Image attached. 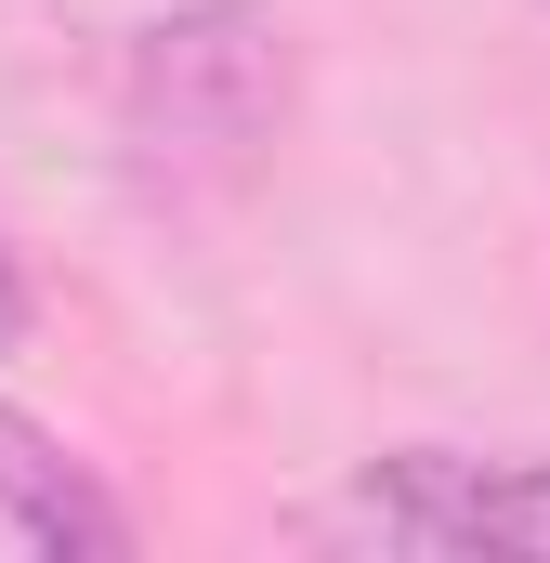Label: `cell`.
Returning <instances> with one entry per match:
<instances>
[{
	"instance_id": "cell-4",
	"label": "cell",
	"mask_w": 550,
	"mask_h": 563,
	"mask_svg": "<svg viewBox=\"0 0 550 563\" xmlns=\"http://www.w3.org/2000/svg\"><path fill=\"white\" fill-rule=\"evenodd\" d=\"M26 341V276H13V250H0V354Z\"/></svg>"
},
{
	"instance_id": "cell-2",
	"label": "cell",
	"mask_w": 550,
	"mask_h": 563,
	"mask_svg": "<svg viewBox=\"0 0 550 563\" xmlns=\"http://www.w3.org/2000/svg\"><path fill=\"white\" fill-rule=\"evenodd\" d=\"M354 511H367L394 551H525V563H550V459L394 445V459H367Z\"/></svg>"
},
{
	"instance_id": "cell-3",
	"label": "cell",
	"mask_w": 550,
	"mask_h": 563,
	"mask_svg": "<svg viewBox=\"0 0 550 563\" xmlns=\"http://www.w3.org/2000/svg\"><path fill=\"white\" fill-rule=\"evenodd\" d=\"M0 525L53 563H119L132 551V511L66 459V432H40L26 407H0Z\"/></svg>"
},
{
	"instance_id": "cell-1",
	"label": "cell",
	"mask_w": 550,
	"mask_h": 563,
	"mask_svg": "<svg viewBox=\"0 0 550 563\" xmlns=\"http://www.w3.org/2000/svg\"><path fill=\"white\" fill-rule=\"evenodd\" d=\"M275 132H288V26H275V0H170L157 26H132L119 144H132L144 184H170V197L237 184Z\"/></svg>"
}]
</instances>
